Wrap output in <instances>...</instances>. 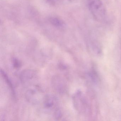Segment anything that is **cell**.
<instances>
[{
  "instance_id": "cell-5",
  "label": "cell",
  "mask_w": 121,
  "mask_h": 121,
  "mask_svg": "<svg viewBox=\"0 0 121 121\" xmlns=\"http://www.w3.org/2000/svg\"><path fill=\"white\" fill-rule=\"evenodd\" d=\"M1 73L3 77L4 78V79L5 80V82H7V84L8 85L11 90L12 91V92L13 93H14V88H13V86L11 82V81L9 79L6 73H5L3 70H1Z\"/></svg>"
},
{
  "instance_id": "cell-6",
  "label": "cell",
  "mask_w": 121,
  "mask_h": 121,
  "mask_svg": "<svg viewBox=\"0 0 121 121\" xmlns=\"http://www.w3.org/2000/svg\"><path fill=\"white\" fill-rule=\"evenodd\" d=\"M13 65L15 68H18L20 66V63L19 61L16 59H14L13 60Z\"/></svg>"
},
{
  "instance_id": "cell-4",
  "label": "cell",
  "mask_w": 121,
  "mask_h": 121,
  "mask_svg": "<svg viewBox=\"0 0 121 121\" xmlns=\"http://www.w3.org/2000/svg\"><path fill=\"white\" fill-rule=\"evenodd\" d=\"M34 75V72L31 71H26L22 73V79L23 81L27 80L33 78Z\"/></svg>"
},
{
  "instance_id": "cell-2",
  "label": "cell",
  "mask_w": 121,
  "mask_h": 121,
  "mask_svg": "<svg viewBox=\"0 0 121 121\" xmlns=\"http://www.w3.org/2000/svg\"><path fill=\"white\" fill-rule=\"evenodd\" d=\"M56 99L53 96L51 95L47 96L44 100V106L45 107L48 109L52 108L56 105Z\"/></svg>"
},
{
  "instance_id": "cell-3",
  "label": "cell",
  "mask_w": 121,
  "mask_h": 121,
  "mask_svg": "<svg viewBox=\"0 0 121 121\" xmlns=\"http://www.w3.org/2000/svg\"><path fill=\"white\" fill-rule=\"evenodd\" d=\"M49 21L53 25L57 27H61L64 25V23L62 20L56 17H51Z\"/></svg>"
},
{
  "instance_id": "cell-1",
  "label": "cell",
  "mask_w": 121,
  "mask_h": 121,
  "mask_svg": "<svg viewBox=\"0 0 121 121\" xmlns=\"http://www.w3.org/2000/svg\"><path fill=\"white\" fill-rule=\"evenodd\" d=\"M88 7L92 14L98 20H102L105 15V10L101 0H87Z\"/></svg>"
}]
</instances>
